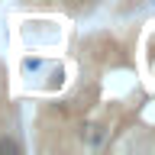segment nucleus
Wrapping results in <instances>:
<instances>
[{
  "mask_svg": "<svg viewBox=\"0 0 155 155\" xmlns=\"http://www.w3.org/2000/svg\"><path fill=\"white\" fill-rule=\"evenodd\" d=\"M78 74L42 84V149L155 152V19L126 32H91L74 52Z\"/></svg>",
  "mask_w": 155,
  "mask_h": 155,
  "instance_id": "1",
  "label": "nucleus"
},
{
  "mask_svg": "<svg viewBox=\"0 0 155 155\" xmlns=\"http://www.w3.org/2000/svg\"><path fill=\"white\" fill-rule=\"evenodd\" d=\"M19 129H13V97H10V74L0 61V152H19L23 142L16 139Z\"/></svg>",
  "mask_w": 155,
  "mask_h": 155,
  "instance_id": "2",
  "label": "nucleus"
},
{
  "mask_svg": "<svg viewBox=\"0 0 155 155\" xmlns=\"http://www.w3.org/2000/svg\"><path fill=\"white\" fill-rule=\"evenodd\" d=\"M29 10H45L52 16H65V19H81L91 16L94 10H100L107 0H19Z\"/></svg>",
  "mask_w": 155,
  "mask_h": 155,
  "instance_id": "3",
  "label": "nucleus"
}]
</instances>
